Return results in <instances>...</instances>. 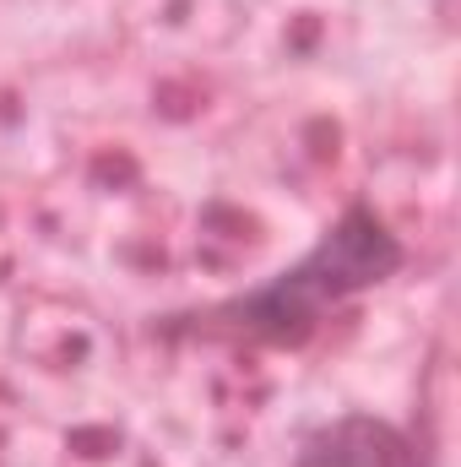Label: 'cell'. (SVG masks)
<instances>
[{
  "mask_svg": "<svg viewBox=\"0 0 461 467\" xmlns=\"http://www.w3.org/2000/svg\"><path fill=\"white\" fill-rule=\"evenodd\" d=\"M402 266H407L402 234L369 202H353L337 223L321 229V239L299 261H288L271 277L207 305L196 316V327L218 332V337L261 343V348H299L321 332V321L332 310H343L347 299L391 283Z\"/></svg>",
  "mask_w": 461,
  "mask_h": 467,
  "instance_id": "1",
  "label": "cell"
},
{
  "mask_svg": "<svg viewBox=\"0 0 461 467\" xmlns=\"http://www.w3.org/2000/svg\"><path fill=\"white\" fill-rule=\"evenodd\" d=\"M293 467H429V451L380 413H337L299 441Z\"/></svg>",
  "mask_w": 461,
  "mask_h": 467,
  "instance_id": "2",
  "label": "cell"
}]
</instances>
